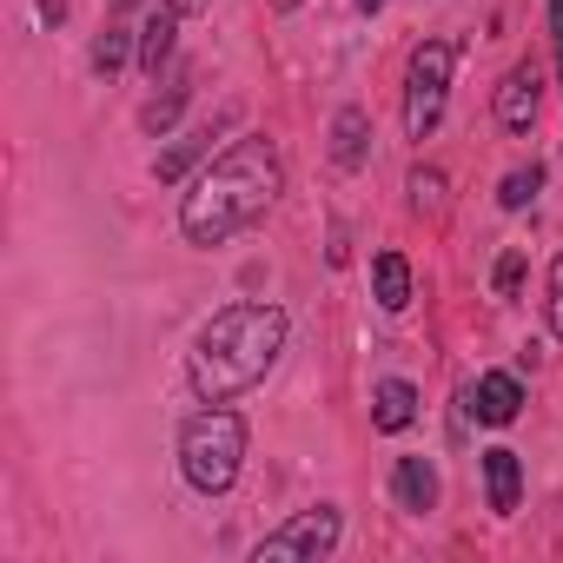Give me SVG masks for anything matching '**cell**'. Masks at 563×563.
Masks as SVG:
<instances>
[{
	"label": "cell",
	"mask_w": 563,
	"mask_h": 563,
	"mask_svg": "<svg viewBox=\"0 0 563 563\" xmlns=\"http://www.w3.org/2000/svg\"><path fill=\"white\" fill-rule=\"evenodd\" d=\"M278 153H272V140H232L206 173H199V186L186 192V206H179V232L192 239V245H225L232 232H245L272 199H278Z\"/></svg>",
	"instance_id": "6da1fadb"
},
{
	"label": "cell",
	"mask_w": 563,
	"mask_h": 563,
	"mask_svg": "<svg viewBox=\"0 0 563 563\" xmlns=\"http://www.w3.org/2000/svg\"><path fill=\"white\" fill-rule=\"evenodd\" d=\"M278 352H286V312H278V306H225L199 332L186 372H192V391L206 405H225V398L252 391L272 372Z\"/></svg>",
	"instance_id": "7a4b0ae2"
},
{
	"label": "cell",
	"mask_w": 563,
	"mask_h": 563,
	"mask_svg": "<svg viewBox=\"0 0 563 563\" xmlns=\"http://www.w3.org/2000/svg\"><path fill=\"white\" fill-rule=\"evenodd\" d=\"M239 464H245V418L239 411L212 405V411L186 418V431H179V471H186L192 490H206V497L232 490Z\"/></svg>",
	"instance_id": "3957f363"
},
{
	"label": "cell",
	"mask_w": 563,
	"mask_h": 563,
	"mask_svg": "<svg viewBox=\"0 0 563 563\" xmlns=\"http://www.w3.org/2000/svg\"><path fill=\"white\" fill-rule=\"evenodd\" d=\"M451 67H457V47H451V41H424V47L411 54V74H405V133H411V140H424V133L444 120Z\"/></svg>",
	"instance_id": "277c9868"
},
{
	"label": "cell",
	"mask_w": 563,
	"mask_h": 563,
	"mask_svg": "<svg viewBox=\"0 0 563 563\" xmlns=\"http://www.w3.org/2000/svg\"><path fill=\"white\" fill-rule=\"evenodd\" d=\"M332 550H339V510L319 504V510H299L286 530H272L258 543V563H319Z\"/></svg>",
	"instance_id": "5b68a950"
},
{
	"label": "cell",
	"mask_w": 563,
	"mask_h": 563,
	"mask_svg": "<svg viewBox=\"0 0 563 563\" xmlns=\"http://www.w3.org/2000/svg\"><path fill=\"white\" fill-rule=\"evenodd\" d=\"M530 120H537V67H510L504 87H497V126L523 133Z\"/></svg>",
	"instance_id": "8992f818"
},
{
	"label": "cell",
	"mask_w": 563,
	"mask_h": 563,
	"mask_svg": "<svg viewBox=\"0 0 563 563\" xmlns=\"http://www.w3.org/2000/svg\"><path fill=\"white\" fill-rule=\"evenodd\" d=\"M517 405H523V391H517V378H510V372H484V378H477V391H471L477 424H510V418H517Z\"/></svg>",
	"instance_id": "52a82bcc"
},
{
	"label": "cell",
	"mask_w": 563,
	"mask_h": 563,
	"mask_svg": "<svg viewBox=\"0 0 563 563\" xmlns=\"http://www.w3.org/2000/svg\"><path fill=\"white\" fill-rule=\"evenodd\" d=\"M484 484H490V510L510 517L517 497H523V464H517V451H484Z\"/></svg>",
	"instance_id": "ba28073f"
},
{
	"label": "cell",
	"mask_w": 563,
	"mask_h": 563,
	"mask_svg": "<svg viewBox=\"0 0 563 563\" xmlns=\"http://www.w3.org/2000/svg\"><path fill=\"white\" fill-rule=\"evenodd\" d=\"M179 21H186V14L173 8V0H166V8H159L146 27H140V67H146L153 80H159V67L173 60V34H179Z\"/></svg>",
	"instance_id": "9c48e42d"
},
{
	"label": "cell",
	"mask_w": 563,
	"mask_h": 563,
	"mask_svg": "<svg viewBox=\"0 0 563 563\" xmlns=\"http://www.w3.org/2000/svg\"><path fill=\"white\" fill-rule=\"evenodd\" d=\"M391 497H398L405 510H431V504H438V471H431L424 457H398V471H391Z\"/></svg>",
	"instance_id": "30bf717a"
},
{
	"label": "cell",
	"mask_w": 563,
	"mask_h": 563,
	"mask_svg": "<svg viewBox=\"0 0 563 563\" xmlns=\"http://www.w3.org/2000/svg\"><path fill=\"white\" fill-rule=\"evenodd\" d=\"M372 286H378V306L385 312H405L411 306V265H405V252H378L372 258Z\"/></svg>",
	"instance_id": "8fae6325"
},
{
	"label": "cell",
	"mask_w": 563,
	"mask_h": 563,
	"mask_svg": "<svg viewBox=\"0 0 563 563\" xmlns=\"http://www.w3.org/2000/svg\"><path fill=\"white\" fill-rule=\"evenodd\" d=\"M365 140H372V120H365V107H345L339 120H332V159L352 173V166H365Z\"/></svg>",
	"instance_id": "7c38bea8"
},
{
	"label": "cell",
	"mask_w": 563,
	"mask_h": 563,
	"mask_svg": "<svg viewBox=\"0 0 563 563\" xmlns=\"http://www.w3.org/2000/svg\"><path fill=\"white\" fill-rule=\"evenodd\" d=\"M219 126H232V113H225ZM219 126H199V133H186V140H179L173 153H159V159H153V179H166V186H173V179H179V173H186L192 159H206V153H212V140H219Z\"/></svg>",
	"instance_id": "4fadbf2b"
},
{
	"label": "cell",
	"mask_w": 563,
	"mask_h": 563,
	"mask_svg": "<svg viewBox=\"0 0 563 563\" xmlns=\"http://www.w3.org/2000/svg\"><path fill=\"white\" fill-rule=\"evenodd\" d=\"M411 418H418V391H411L405 378H385L378 398H372V424H378V431H405Z\"/></svg>",
	"instance_id": "5bb4252c"
},
{
	"label": "cell",
	"mask_w": 563,
	"mask_h": 563,
	"mask_svg": "<svg viewBox=\"0 0 563 563\" xmlns=\"http://www.w3.org/2000/svg\"><path fill=\"white\" fill-rule=\"evenodd\" d=\"M186 93H192V74H173V87H166L159 100H146V113H140V126H146V133H166V126L179 120V107H186Z\"/></svg>",
	"instance_id": "9a60e30c"
},
{
	"label": "cell",
	"mask_w": 563,
	"mask_h": 563,
	"mask_svg": "<svg viewBox=\"0 0 563 563\" xmlns=\"http://www.w3.org/2000/svg\"><path fill=\"white\" fill-rule=\"evenodd\" d=\"M537 192H543V166H523V173H510V179H504V192H497V199H504L510 212H523Z\"/></svg>",
	"instance_id": "2e32d148"
},
{
	"label": "cell",
	"mask_w": 563,
	"mask_h": 563,
	"mask_svg": "<svg viewBox=\"0 0 563 563\" xmlns=\"http://www.w3.org/2000/svg\"><path fill=\"white\" fill-rule=\"evenodd\" d=\"M93 67H100V74H120V67H126V34H120V27H107V34L93 41Z\"/></svg>",
	"instance_id": "e0dca14e"
},
{
	"label": "cell",
	"mask_w": 563,
	"mask_h": 563,
	"mask_svg": "<svg viewBox=\"0 0 563 563\" xmlns=\"http://www.w3.org/2000/svg\"><path fill=\"white\" fill-rule=\"evenodd\" d=\"M517 286H523V252H504L497 258V299H517Z\"/></svg>",
	"instance_id": "ac0fdd59"
},
{
	"label": "cell",
	"mask_w": 563,
	"mask_h": 563,
	"mask_svg": "<svg viewBox=\"0 0 563 563\" xmlns=\"http://www.w3.org/2000/svg\"><path fill=\"white\" fill-rule=\"evenodd\" d=\"M550 332L563 339V258L550 265Z\"/></svg>",
	"instance_id": "d6986e66"
},
{
	"label": "cell",
	"mask_w": 563,
	"mask_h": 563,
	"mask_svg": "<svg viewBox=\"0 0 563 563\" xmlns=\"http://www.w3.org/2000/svg\"><path fill=\"white\" fill-rule=\"evenodd\" d=\"M438 186H444L438 173H418V179H411V192H418V206H424V199H438Z\"/></svg>",
	"instance_id": "ffe728a7"
},
{
	"label": "cell",
	"mask_w": 563,
	"mask_h": 563,
	"mask_svg": "<svg viewBox=\"0 0 563 563\" xmlns=\"http://www.w3.org/2000/svg\"><path fill=\"white\" fill-rule=\"evenodd\" d=\"M550 34H556V67H563V0H550Z\"/></svg>",
	"instance_id": "44dd1931"
},
{
	"label": "cell",
	"mask_w": 563,
	"mask_h": 563,
	"mask_svg": "<svg viewBox=\"0 0 563 563\" xmlns=\"http://www.w3.org/2000/svg\"><path fill=\"white\" fill-rule=\"evenodd\" d=\"M67 14V0H41V21H60Z\"/></svg>",
	"instance_id": "7402d4cb"
},
{
	"label": "cell",
	"mask_w": 563,
	"mask_h": 563,
	"mask_svg": "<svg viewBox=\"0 0 563 563\" xmlns=\"http://www.w3.org/2000/svg\"><path fill=\"white\" fill-rule=\"evenodd\" d=\"M173 8H179V14H206V8H212V0H173Z\"/></svg>",
	"instance_id": "603a6c76"
},
{
	"label": "cell",
	"mask_w": 563,
	"mask_h": 563,
	"mask_svg": "<svg viewBox=\"0 0 563 563\" xmlns=\"http://www.w3.org/2000/svg\"><path fill=\"white\" fill-rule=\"evenodd\" d=\"M378 8H385V0H358V14H378Z\"/></svg>",
	"instance_id": "cb8c5ba5"
},
{
	"label": "cell",
	"mask_w": 563,
	"mask_h": 563,
	"mask_svg": "<svg viewBox=\"0 0 563 563\" xmlns=\"http://www.w3.org/2000/svg\"><path fill=\"white\" fill-rule=\"evenodd\" d=\"M113 8H140V0H113Z\"/></svg>",
	"instance_id": "d4e9b609"
}]
</instances>
